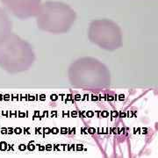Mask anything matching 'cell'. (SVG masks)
I'll return each mask as SVG.
<instances>
[{
	"label": "cell",
	"mask_w": 158,
	"mask_h": 158,
	"mask_svg": "<svg viewBox=\"0 0 158 158\" xmlns=\"http://www.w3.org/2000/svg\"><path fill=\"white\" fill-rule=\"evenodd\" d=\"M88 38L93 44L108 51L118 49L123 44L121 29L118 24L106 19L90 23Z\"/></svg>",
	"instance_id": "277c9868"
},
{
	"label": "cell",
	"mask_w": 158,
	"mask_h": 158,
	"mask_svg": "<svg viewBox=\"0 0 158 158\" xmlns=\"http://www.w3.org/2000/svg\"><path fill=\"white\" fill-rule=\"evenodd\" d=\"M12 15L20 19L35 17L40 10L41 0H0Z\"/></svg>",
	"instance_id": "5b68a950"
},
{
	"label": "cell",
	"mask_w": 158,
	"mask_h": 158,
	"mask_svg": "<svg viewBox=\"0 0 158 158\" xmlns=\"http://www.w3.org/2000/svg\"><path fill=\"white\" fill-rule=\"evenodd\" d=\"M35 60L32 46L15 34L0 41V68L11 74L28 70Z\"/></svg>",
	"instance_id": "7a4b0ae2"
},
{
	"label": "cell",
	"mask_w": 158,
	"mask_h": 158,
	"mask_svg": "<svg viewBox=\"0 0 158 158\" xmlns=\"http://www.w3.org/2000/svg\"><path fill=\"white\" fill-rule=\"evenodd\" d=\"M12 33V22L6 10L0 7V41Z\"/></svg>",
	"instance_id": "8992f818"
},
{
	"label": "cell",
	"mask_w": 158,
	"mask_h": 158,
	"mask_svg": "<svg viewBox=\"0 0 158 158\" xmlns=\"http://www.w3.org/2000/svg\"><path fill=\"white\" fill-rule=\"evenodd\" d=\"M69 80L75 88L99 91L109 87L111 74L107 67L93 57H83L69 69Z\"/></svg>",
	"instance_id": "6da1fadb"
},
{
	"label": "cell",
	"mask_w": 158,
	"mask_h": 158,
	"mask_svg": "<svg viewBox=\"0 0 158 158\" xmlns=\"http://www.w3.org/2000/svg\"><path fill=\"white\" fill-rule=\"evenodd\" d=\"M77 19V13L62 2L47 1L40 5L36 23L40 30L55 34L67 33Z\"/></svg>",
	"instance_id": "3957f363"
}]
</instances>
